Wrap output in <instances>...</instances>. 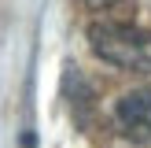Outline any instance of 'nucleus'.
<instances>
[{
  "instance_id": "nucleus-1",
  "label": "nucleus",
  "mask_w": 151,
  "mask_h": 148,
  "mask_svg": "<svg viewBox=\"0 0 151 148\" xmlns=\"http://www.w3.org/2000/svg\"><path fill=\"white\" fill-rule=\"evenodd\" d=\"M88 48L114 70L151 74V30L137 22H92L88 26Z\"/></svg>"
},
{
  "instance_id": "nucleus-2",
  "label": "nucleus",
  "mask_w": 151,
  "mask_h": 148,
  "mask_svg": "<svg viewBox=\"0 0 151 148\" xmlns=\"http://www.w3.org/2000/svg\"><path fill=\"white\" fill-rule=\"evenodd\" d=\"M114 122L129 137H151V85L129 89L114 100Z\"/></svg>"
},
{
  "instance_id": "nucleus-3",
  "label": "nucleus",
  "mask_w": 151,
  "mask_h": 148,
  "mask_svg": "<svg viewBox=\"0 0 151 148\" xmlns=\"http://www.w3.org/2000/svg\"><path fill=\"white\" fill-rule=\"evenodd\" d=\"M88 7H96V11H103V7H111V4H118V0H85Z\"/></svg>"
}]
</instances>
